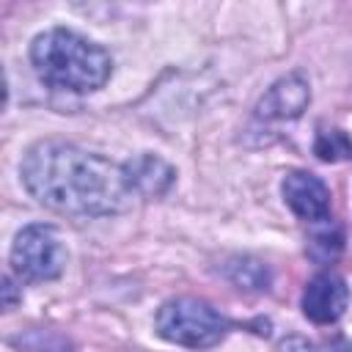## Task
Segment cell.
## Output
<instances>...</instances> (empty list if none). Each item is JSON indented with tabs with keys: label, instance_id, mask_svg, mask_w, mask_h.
I'll return each instance as SVG.
<instances>
[{
	"label": "cell",
	"instance_id": "cell-1",
	"mask_svg": "<svg viewBox=\"0 0 352 352\" xmlns=\"http://www.w3.org/2000/svg\"><path fill=\"white\" fill-rule=\"evenodd\" d=\"M19 173L38 204L74 217L118 214L135 198L124 165L63 140L30 146Z\"/></svg>",
	"mask_w": 352,
	"mask_h": 352
},
{
	"label": "cell",
	"instance_id": "cell-2",
	"mask_svg": "<svg viewBox=\"0 0 352 352\" xmlns=\"http://www.w3.org/2000/svg\"><path fill=\"white\" fill-rule=\"evenodd\" d=\"M30 63L44 85L72 94L102 88L113 69L110 55L99 44L69 28L38 33L30 44Z\"/></svg>",
	"mask_w": 352,
	"mask_h": 352
},
{
	"label": "cell",
	"instance_id": "cell-3",
	"mask_svg": "<svg viewBox=\"0 0 352 352\" xmlns=\"http://www.w3.org/2000/svg\"><path fill=\"white\" fill-rule=\"evenodd\" d=\"M226 319L204 300L195 297H176L168 300L157 311V333L179 346L187 349H206L214 346L226 336Z\"/></svg>",
	"mask_w": 352,
	"mask_h": 352
},
{
	"label": "cell",
	"instance_id": "cell-4",
	"mask_svg": "<svg viewBox=\"0 0 352 352\" xmlns=\"http://www.w3.org/2000/svg\"><path fill=\"white\" fill-rule=\"evenodd\" d=\"M11 267L25 280H52L66 267V250L52 226H25L11 245Z\"/></svg>",
	"mask_w": 352,
	"mask_h": 352
},
{
	"label": "cell",
	"instance_id": "cell-5",
	"mask_svg": "<svg viewBox=\"0 0 352 352\" xmlns=\"http://www.w3.org/2000/svg\"><path fill=\"white\" fill-rule=\"evenodd\" d=\"M349 302V289L344 278L336 272H319L305 283L302 292V314L316 322V324H330L336 322Z\"/></svg>",
	"mask_w": 352,
	"mask_h": 352
},
{
	"label": "cell",
	"instance_id": "cell-6",
	"mask_svg": "<svg viewBox=\"0 0 352 352\" xmlns=\"http://www.w3.org/2000/svg\"><path fill=\"white\" fill-rule=\"evenodd\" d=\"M283 198L289 204V209L308 220V223H319V220H327L330 214V190L324 187V182L314 173H305V170H292L283 176Z\"/></svg>",
	"mask_w": 352,
	"mask_h": 352
},
{
	"label": "cell",
	"instance_id": "cell-7",
	"mask_svg": "<svg viewBox=\"0 0 352 352\" xmlns=\"http://www.w3.org/2000/svg\"><path fill=\"white\" fill-rule=\"evenodd\" d=\"M308 102H311L308 80L302 74H286L261 96L256 116L267 121H289V118L302 116Z\"/></svg>",
	"mask_w": 352,
	"mask_h": 352
},
{
	"label": "cell",
	"instance_id": "cell-8",
	"mask_svg": "<svg viewBox=\"0 0 352 352\" xmlns=\"http://www.w3.org/2000/svg\"><path fill=\"white\" fill-rule=\"evenodd\" d=\"M124 173H126L132 192L146 195V198H157L173 184V168L154 154H140V157L129 160L124 165Z\"/></svg>",
	"mask_w": 352,
	"mask_h": 352
},
{
	"label": "cell",
	"instance_id": "cell-9",
	"mask_svg": "<svg viewBox=\"0 0 352 352\" xmlns=\"http://www.w3.org/2000/svg\"><path fill=\"white\" fill-rule=\"evenodd\" d=\"M228 272H231L234 283H239L245 289H267V283H270L267 267L261 261H253V258H236Z\"/></svg>",
	"mask_w": 352,
	"mask_h": 352
},
{
	"label": "cell",
	"instance_id": "cell-10",
	"mask_svg": "<svg viewBox=\"0 0 352 352\" xmlns=\"http://www.w3.org/2000/svg\"><path fill=\"white\" fill-rule=\"evenodd\" d=\"M314 151H316L319 160L333 162V160L352 157V143H349V138H346L344 132H338V129H327V132H319Z\"/></svg>",
	"mask_w": 352,
	"mask_h": 352
},
{
	"label": "cell",
	"instance_id": "cell-11",
	"mask_svg": "<svg viewBox=\"0 0 352 352\" xmlns=\"http://www.w3.org/2000/svg\"><path fill=\"white\" fill-rule=\"evenodd\" d=\"M52 341H55V333H41V330L28 333L25 338H16V344H19L22 352H52L50 349ZM66 352H72V349H66Z\"/></svg>",
	"mask_w": 352,
	"mask_h": 352
},
{
	"label": "cell",
	"instance_id": "cell-12",
	"mask_svg": "<svg viewBox=\"0 0 352 352\" xmlns=\"http://www.w3.org/2000/svg\"><path fill=\"white\" fill-rule=\"evenodd\" d=\"M330 352H352V344L349 341H336V344H330Z\"/></svg>",
	"mask_w": 352,
	"mask_h": 352
}]
</instances>
